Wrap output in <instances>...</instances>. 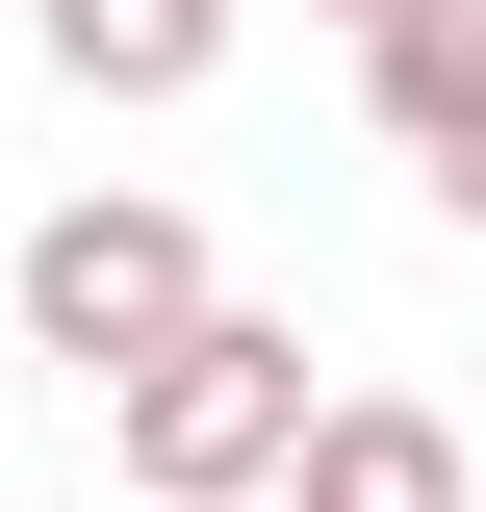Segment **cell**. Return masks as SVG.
<instances>
[{"label": "cell", "mask_w": 486, "mask_h": 512, "mask_svg": "<svg viewBox=\"0 0 486 512\" xmlns=\"http://www.w3.org/2000/svg\"><path fill=\"white\" fill-rule=\"evenodd\" d=\"M103 436H128V512H205V487H307L333 384H307L282 308H205L180 359H128V384H103Z\"/></svg>", "instance_id": "obj_1"}, {"label": "cell", "mask_w": 486, "mask_h": 512, "mask_svg": "<svg viewBox=\"0 0 486 512\" xmlns=\"http://www.w3.org/2000/svg\"><path fill=\"white\" fill-rule=\"evenodd\" d=\"M0 308H26V359H77V384H128V359H180L231 282H205V231L180 205H52V231L0 256Z\"/></svg>", "instance_id": "obj_2"}, {"label": "cell", "mask_w": 486, "mask_h": 512, "mask_svg": "<svg viewBox=\"0 0 486 512\" xmlns=\"http://www.w3.org/2000/svg\"><path fill=\"white\" fill-rule=\"evenodd\" d=\"M359 103H384V154L435 180V231H486V0H410L359 52Z\"/></svg>", "instance_id": "obj_3"}, {"label": "cell", "mask_w": 486, "mask_h": 512, "mask_svg": "<svg viewBox=\"0 0 486 512\" xmlns=\"http://www.w3.org/2000/svg\"><path fill=\"white\" fill-rule=\"evenodd\" d=\"M26 52H52L77 103H205V77H231V0H26Z\"/></svg>", "instance_id": "obj_4"}, {"label": "cell", "mask_w": 486, "mask_h": 512, "mask_svg": "<svg viewBox=\"0 0 486 512\" xmlns=\"http://www.w3.org/2000/svg\"><path fill=\"white\" fill-rule=\"evenodd\" d=\"M282 512H461V410H410V384H333V436H307Z\"/></svg>", "instance_id": "obj_5"}, {"label": "cell", "mask_w": 486, "mask_h": 512, "mask_svg": "<svg viewBox=\"0 0 486 512\" xmlns=\"http://www.w3.org/2000/svg\"><path fill=\"white\" fill-rule=\"evenodd\" d=\"M333 26H359V52H384V26H410V0H333Z\"/></svg>", "instance_id": "obj_6"}, {"label": "cell", "mask_w": 486, "mask_h": 512, "mask_svg": "<svg viewBox=\"0 0 486 512\" xmlns=\"http://www.w3.org/2000/svg\"><path fill=\"white\" fill-rule=\"evenodd\" d=\"M205 512H282V487H205Z\"/></svg>", "instance_id": "obj_7"}, {"label": "cell", "mask_w": 486, "mask_h": 512, "mask_svg": "<svg viewBox=\"0 0 486 512\" xmlns=\"http://www.w3.org/2000/svg\"><path fill=\"white\" fill-rule=\"evenodd\" d=\"M0 359H26V308H0Z\"/></svg>", "instance_id": "obj_8"}]
</instances>
